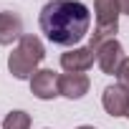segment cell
<instances>
[{"instance_id": "obj_8", "label": "cell", "mask_w": 129, "mask_h": 129, "mask_svg": "<svg viewBox=\"0 0 129 129\" xmlns=\"http://www.w3.org/2000/svg\"><path fill=\"white\" fill-rule=\"evenodd\" d=\"M89 76L86 74H61L58 76V91L66 99H84L89 94Z\"/></svg>"}, {"instance_id": "obj_1", "label": "cell", "mask_w": 129, "mask_h": 129, "mask_svg": "<svg viewBox=\"0 0 129 129\" xmlns=\"http://www.w3.org/2000/svg\"><path fill=\"white\" fill-rule=\"evenodd\" d=\"M38 25L51 43L76 48V43L89 33L91 10L81 0H48L38 13Z\"/></svg>"}, {"instance_id": "obj_13", "label": "cell", "mask_w": 129, "mask_h": 129, "mask_svg": "<svg viewBox=\"0 0 129 129\" xmlns=\"http://www.w3.org/2000/svg\"><path fill=\"white\" fill-rule=\"evenodd\" d=\"M76 129H96V126H91V124H81V126H76Z\"/></svg>"}, {"instance_id": "obj_2", "label": "cell", "mask_w": 129, "mask_h": 129, "mask_svg": "<svg viewBox=\"0 0 129 129\" xmlns=\"http://www.w3.org/2000/svg\"><path fill=\"white\" fill-rule=\"evenodd\" d=\"M46 58V48H43V41L38 38V36H30V33H25L20 41H18V46L13 48V53L8 56V71L15 76V79H28L30 81V76L38 71V66H41V61Z\"/></svg>"}, {"instance_id": "obj_15", "label": "cell", "mask_w": 129, "mask_h": 129, "mask_svg": "<svg viewBox=\"0 0 129 129\" xmlns=\"http://www.w3.org/2000/svg\"><path fill=\"white\" fill-rule=\"evenodd\" d=\"M0 126H3V121H0Z\"/></svg>"}, {"instance_id": "obj_9", "label": "cell", "mask_w": 129, "mask_h": 129, "mask_svg": "<svg viewBox=\"0 0 129 129\" xmlns=\"http://www.w3.org/2000/svg\"><path fill=\"white\" fill-rule=\"evenodd\" d=\"M23 36V18L13 10H0V46H10Z\"/></svg>"}, {"instance_id": "obj_10", "label": "cell", "mask_w": 129, "mask_h": 129, "mask_svg": "<svg viewBox=\"0 0 129 129\" xmlns=\"http://www.w3.org/2000/svg\"><path fill=\"white\" fill-rule=\"evenodd\" d=\"M3 129H30V114L23 109H13L3 119Z\"/></svg>"}, {"instance_id": "obj_3", "label": "cell", "mask_w": 129, "mask_h": 129, "mask_svg": "<svg viewBox=\"0 0 129 129\" xmlns=\"http://www.w3.org/2000/svg\"><path fill=\"white\" fill-rule=\"evenodd\" d=\"M94 13H96V28H94L91 41H89L91 48H96L99 43H104L109 38H116L121 8L116 0H94Z\"/></svg>"}, {"instance_id": "obj_12", "label": "cell", "mask_w": 129, "mask_h": 129, "mask_svg": "<svg viewBox=\"0 0 129 129\" xmlns=\"http://www.w3.org/2000/svg\"><path fill=\"white\" fill-rule=\"evenodd\" d=\"M119 8H121V15H129V0H116Z\"/></svg>"}, {"instance_id": "obj_11", "label": "cell", "mask_w": 129, "mask_h": 129, "mask_svg": "<svg viewBox=\"0 0 129 129\" xmlns=\"http://www.w3.org/2000/svg\"><path fill=\"white\" fill-rule=\"evenodd\" d=\"M116 79H119V84H121V86H126V89H129V58H124V61H121V66H119V71H116Z\"/></svg>"}, {"instance_id": "obj_14", "label": "cell", "mask_w": 129, "mask_h": 129, "mask_svg": "<svg viewBox=\"0 0 129 129\" xmlns=\"http://www.w3.org/2000/svg\"><path fill=\"white\" fill-rule=\"evenodd\" d=\"M126 119H129V109H126Z\"/></svg>"}, {"instance_id": "obj_5", "label": "cell", "mask_w": 129, "mask_h": 129, "mask_svg": "<svg viewBox=\"0 0 129 129\" xmlns=\"http://www.w3.org/2000/svg\"><path fill=\"white\" fill-rule=\"evenodd\" d=\"M96 63V53L91 46H76L61 56V69L66 74H86Z\"/></svg>"}, {"instance_id": "obj_4", "label": "cell", "mask_w": 129, "mask_h": 129, "mask_svg": "<svg viewBox=\"0 0 129 129\" xmlns=\"http://www.w3.org/2000/svg\"><path fill=\"white\" fill-rule=\"evenodd\" d=\"M94 53H96L99 69H101L104 74H109V76H116V71H119V66H121V61L126 58V56H124V46H121L116 38H109V41L99 43V46L94 48Z\"/></svg>"}, {"instance_id": "obj_7", "label": "cell", "mask_w": 129, "mask_h": 129, "mask_svg": "<svg viewBox=\"0 0 129 129\" xmlns=\"http://www.w3.org/2000/svg\"><path fill=\"white\" fill-rule=\"evenodd\" d=\"M101 106L109 116H126L129 109V89L121 84H111L101 94Z\"/></svg>"}, {"instance_id": "obj_6", "label": "cell", "mask_w": 129, "mask_h": 129, "mask_svg": "<svg viewBox=\"0 0 129 129\" xmlns=\"http://www.w3.org/2000/svg\"><path fill=\"white\" fill-rule=\"evenodd\" d=\"M30 94L41 101H51L56 96H61L58 91V74H53V69H38L30 76Z\"/></svg>"}]
</instances>
